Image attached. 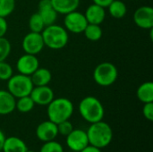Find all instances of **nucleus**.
<instances>
[{"label": "nucleus", "instance_id": "1", "mask_svg": "<svg viewBox=\"0 0 153 152\" xmlns=\"http://www.w3.org/2000/svg\"><path fill=\"white\" fill-rule=\"evenodd\" d=\"M86 133L89 144L101 150L108 146L113 139V131L111 126L102 120L91 124V126Z\"/></svg>", "mask_w": 153, "mask_h": 152}, {"label": "nucleus", "instance_id": "2", "mask_svg": "<svg viewBox=\"0 0 153 152\" xmlns=\"http://www.w3.org/2000/svg\"><path fill=\"white\" fill-rule=\"evenodd\" d=\"M78 110L82 117L90 124L101 121L105 115L102 103L93 96L83 98L79 103Z\"/></svg>", "mask_w": 153, "mask_h": 152}, {"label": "nucleus", "instance_id": "3", "mask_svg": "<svg viewBox=\"0 0 153 152\" xmlns=\"http://www.w3.org/2000/svg\"><path fill=\"white\" fill-rule=\"evenodd\" d=\"M74 113V105L72 101L66 98L54 99L47 108L48 120L55 124L69 120Z\"/></svg>", "mask_w": 153, "mask_h": 152}, {"label": "nucleus", "instance_id": "4", "mask_svg": "<svg viewBox=\"0 0 153 152\" xmlns=\"http://www.w3.org/2000/svg\"><path fill=\"white\" fill-rule=\"evenodd\" d=\"M44 45L51 49H61L65 47L69 40L68 31L56 23L46 26L41 32Z\"/></svg>", "mask_w": 153, "mask_h": 152}, {"label": "nucleus", "instance_id": "5", "mask_svg": "<svg viewBox=\"0 0 153 152\" xmlns=\"http://www.w3.org/2000/svg\"><path fill=\"white\" fill-rule=\"evenodd\" d=\"M118 77L117 66L109 62L99 64L93 71L94 82L101 87H108L116 82Z\"/></svg>", "mask_w": 153, "mask_h": 152}, {"label": "nucleus", "instance_id": "6", "mask_svg": "<svg viewBox=\"0 0 153 152\" xmlns=\"http://www.w3.org/2000/svg\"><path fill=\"white\" fill-rule=\"evenodd\" d=\"M30 76L17 73L7 81V90L15 98H21L30 94L33 89Z\"/></svg>", "mask_w": 153, "mask_h": 152}, {"label": "nucleus", "instance_id": "7", "mask_svg": "<svg viewBox=\"0 0 153 152\" xmlns=\"http://www.w3.org/2000/svg\"><path fill=\"white\" fill-rule=\"evenodd\" d=\"M64 24L65 29L67 31H70L74 34H80L82 33L85 30L88 22L85 18L84 13H82L81 12L74 10L65 14Z\"/></svg>", "mask_w": 153, "mask_h": 152}, {"label": "nucleus", "instance_id": "8", "mask_svg": "<svg viewBox=\"0 0 153 152\" xmlns=\"http://www.w3.org/2000/svg\"><path fill=\"white\" fill-rule=\"evenodd\" d=\"M22 49L25 53L30 55H37L44 48V41L41 33L30 31L25 35L22 42Z\"/></svg>", "mask_w": 153, "mask_h": 152}, {"label": "nucleus", "instance_id": "9", "mask_svg": "<svg viewBox=\"0 0 153 152\" xmlns=\"http://www.w3.org/2000/svg\"><path fill=\"white\" fill-rule=\"evenodd\" d=\"M67 147L75 152H80L89 145L87 133L81 129H74L66 136Z\"/></svg>", "mask_w": 153, "mask_h": 152}, {"label": "nucleus", "instance_id": "10", "mask_svg": "<svg viewBox=\"0 0 153 152\" xmlns=\"http://www.w3.org/2000/svg\"><path fill=\"white\" fill-rule=\"evenodd\" d=\"M39 67V61L35 55L25 53L21 56L16 63V68L19 73L30 76Z\"/></svg>", "mask_w": 153, "mask_h": 152}, {"label": "nucleus", "instance_id": "11", "mask_svg": "<svg viewBox=\"0 0 153 152\" xmlns=\"http://www.w3.org/2000/svg\"><path fill=\"white\" fill-rule=\"evenodd\" d=\"M134 22L136 26L144 30H151L153 27V8L149 5H143L137 8L134 13Z\"/></svg>", "mask_w": 153, "mask_h": 152}, {"label": "nucleus", "instance_id": "12", "mask_svg": "<svg viewBox=\"0 0 153 152\" xmlns=\"http://www.w3.org/2000/svg\"><path fill=\"white\" fill-rule=\"evenodd\" d=\"M30 96L35 105L39 106H48L55 99L53 90L48 85L34 86Z\"/></svg>", "mask_w": 153, "mask_h": 152}, {"label": "nucleus", "instance_id": "13", "mask_svg": "<svg viewBox=\"0 0 153 152\" xmlns=\"http://www.w3.org/2000/svg\"><path fill=\"white\" fill-rule=\"evenodd\" d=\"M57 134V125L50 120L40 123L36 128V136L43 142L55 140Z\"/></svg>", "mask_w": 153, "mask_h": 152}, {"label": "nucleus", "instance_id": "14", "mask_svg": "<svg viewBox=\"0 0 153 152\" xmlns=\"http://www.w3.org/2000/svg\"><path fill=\"white\" fill-rule=\"evenodd\" d=\"M38 7V13L43 20L45 26H49L56 22L58 13L52 6L50 0H40Z\"/></svg>", "mask_w": 153, "mask_h": 152}, {"label": "nucleus", "instance_id": "15", "mask_svg": "<svg viewBox=\"0 0 153 152\" xmlns=\"http://www.w3.org/2000/svg\"><path fill=\"white\" fill-rule=\"evenodd\" d=\"M84 15L88 23L100 25L106 18V11L105 8L92 4L87 7Z\"/></svg>", "mask_w": 153, "mask_h": 152}, {"label": "nucleus", "instance_id": "16", "mask_svg": "<svg viewBox=\"0 0 153 152\" xmlns=\"http://www.w3.org/2000/svg\"><path fill=\"white\" fill-rule=\"evenodd\" d=\"M16 99L8 91L0 90V115L5 116L13 113L15 109Z\"/></svg>", "mask_w": 153, "mask_h": 152}, {"label": "nucleus", "instance_id": "17", "mask_svg": "<svg viewBox=\"0 0 153 152\" xmlns=\"http://www.w3.org/2000/svg\"><path fill=\"white\" fill-rule=\"evenodd\" d=\"M54 9L61 14H66L77 10L80 0H50Z\"/></svg>", "mask_w": 153, "mask_h": 152}, {"label": "nucleus", "instance_id": "18", "mask_svg": "<svg viewBox=\"0 0 153 152\" xmlns=\"http://www.w3.org/2000/svg\"><path fill=\"white\" fill-rule=\"evenodd\" d=\"M28 151V147L26 143L18 137H8L5 138L3 150L4 152H26Z\"/></svg>", "mask_w": 153, "mask_h": 152}, {"label": "nucleus", "instance_id": "19", "mask_svg": "<svg viewBox=\"0 0 153 152\" xmlns=\"http://www.w3.org/2000/svg\"><path fill=\"white\" fill-rule=\"evenodd\" d=\"M30 80L33 83V86H45L52 80V73L47 68L39 67L31 75Z\"/></svg>", "mask_w": 153, "mask_h": 152}, {"label": "nucleus", "instance_id": "20", "mask_svg": "<svg viewBox=\"0 0 153 152\" xmlns=\"http://www.w3.org/2000/svg\"><path fill=\"white\" fill-rule=\"evenodd\" d=\"M138 99L144 103L153 102V82H145L139 86L136 91Z\"/></svg>", "mask_w": 153, "mask_h": 152}, {"label": "nucleus", "instance_id": "21", "mask_svg": "<svg viewBox=\"0 0 153 152\" xmlns=\"http://www.w3.org/2000/svg\"><path fill=\"white\" fill-rule=\"evenodd\" d=\"M108 8L110 15L115 19L124 18L127 13L126 4L121 0H113Z\"/></svg>", "mask_w": 153, "mask_h": 152}, {"label": "nucleus", "instance_id": "22", "mask_svg": "<svg viewBox=\"0 0 153 152\" xmlns=\"http://www.w3.org/2000/svg\"><path fill=\"white\" fill-rule=\"evenodd\" d=\"M82 33H84L86 39L91 41H98L102 38L103 35V31L100 25L92 23H88Z\"/></svg>", "mask_w": 153, "mask_h": 152}, {"label": "nucleus", "instance_id": "23", "mask_svg": "<svg viewBox=\"0 0 153 152\" xmlns=\"http://www.w3.org/2000/svg\"><path fill=\"white\" fill-rule=\"evenodd\" d=\"M35 103L30 95L18 98L15 104V109H17L21 113H28L33 109Z\"/></svg>", "mask_w": 153, "mask_h": 152}, {"label": "nucleus", "instance_id": "24", "mask_svg": "<svg viewBox=\"0 0 153 152\" xmlns=\"http://www.w3.org/2000/svg\"><path fill=\"white\" fill-rule=\"evenodd\" d=\"M45 27L46 26H45V24L43 22V20L41 19V17H40V15H39V13L38 12L37 13H34L30 17V20H29V28H30V31L41 33Z\"/></svg>", "mask_w": 153, "mask_h": 152}, {"label": "nucleus", "instance_id": "25", "mask_svg": "<svg viewBox=\"0 0 153 152\" xmlns=\"http://www.w3.org/2000/svg\"><path fill=\"white\" fill-rule=\"evenodd\" d=\"M15 8V0H0V16L6 18Z\"/></svg>", "mask_w": 153, "mask_h": 152}, {"label": "nucleus", "instance_id": "26", "mask_svg": "<svg viewBox=\"0 0 153 152\" xmlns=\"http://www.w3.org/2000/svg\"><path fill=\"white\" fill-rule=\"evenodd\" d=\"M11 53L10 41L4 37H0V62L5 61Z\"/></svg>", "mask_w": 153, "mask_h": 152}, {"label": "nucleus", "instance_id": "27", "mask_svg": "<svg viewBox=\"0 0 153 152\" xmlns=\"http://www.w3.org/2000/svg\"><path fill=\"white\" fill-rule=\"evenodd\" d=\"M39 152H64V149L59 142L53 140L44 142Z\"/></svg>", "mask_w": 153, "mask_h": 152}, {"label": "nucleus", "instance_id": "28", "mask_svg": "<svg viewBox=\"0 0 153 152\" xmlns=\"http://www.w3.org/2000/svg\"><path fill=\"white\" fill-rule=\"evenodd\" d=\"M13 75L12 66L5 61L0 62V80L8 81Z\"/></svg>", "mask_w": 153, "mask_h": 152}, {"label": "nucleus", "instance_id": "29", "mask_svg": "<svg viewBox=\"0 0 153 152\" xmlns=\"http://www.w3.org/2000/svg\"><path fill=\"white\" fill-rule=\"evenodd\" d=\"M56 125H57V132H58V134H61V135L65 136V137L74 130L73 124H72L69 120L63 121V122L57 124Z\"/></svg>", "mask_w": 153, "mask_h": 152}, {"label": "nucleus", "instance_id": "30", "mask_svg": "<svg viewBox=\"0 0 153 152\" xmlns=\"http://www.w3.org/2000/svg\"><path fill=\"white\" fill-rule=\"evenodd\" d=\"M143 115L148 121H153V102L144 103L143 108Z\"/></svg>", "mask_w": 153, "mask_h": 152}, {"label": "nucleus", "instance_id": "31", "mask_svg": "<svg viewBox=\"0 0 153 152\" xmlns=\"http://www.w3.org/2000/svg\"><path fill=\"white\" fill-rule=\"evenodd\" d=\"M8 29V24L4 17L0 16V37H4Z\"/></svg>", "mask_w": 153, "mask_h": 152}, {"label": "nucleus", "instance_id": "32", "mask_svg": "<svg viewBox=\"0 0 153 152\" xmlns=\"http://www.w3.org/2000/svg\"><path fill=\"white\" fill-rule=\"evenodd\" d=\"M113 0H92L93 4H98L103 8H108V6L112 3Z\"/></svg>", "mask_w": 153, "mask_h": 152}, {"label": "nucleus", "instance_id": "33", "mask_svg": "<svg viewBox=\"0 0 153 152\" xmlns=\"http://www.w3.org/2000/svg\"><path fill=\"white\" fill-rule=\"evenodd\" d=\"M80 152H102L101 149H99L97 147H94L92 145H88L87 147H85L82 151H81Z\"/></svg>", "mask_w": 153, "mask_h": 152}, {"label": "nucleus", "instance_id": "34", "mask_svg": "<svg viewBox=\"0 0 153 152\" xmlns=\"http://www.w3.org/2000/svg\"><path fill=\"white\" fill-rule=\"evenodd\" d=\"M5 138L6 137L4 136V133L0 130V151H2V150H3V146H4Z\"/></svg>", "mask_w": 153, "mask_h": 152}, {"label": "nucleus", "instance_id": "35", "mask_svg": "<svg viewBox=\"0 0 153 152\" xmlns=\"http://www.w3.org/2000/svg\"><path fill=\"white\" fill-rule=\"evenodd\" d=\"M26 152H35V151H29V150H28Z\"/></svg>", "mask_w": 153, "mask_h": 152}]
</instances>
